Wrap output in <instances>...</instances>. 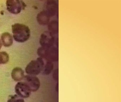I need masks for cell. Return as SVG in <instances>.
<instances>
[{
  "label": "cell",
  "mask_w": 121,
  "mask_h": 102,
  "mask_svg": "<svg viewBox=\"0 0 121 102\" xmlns=\"http://www.w3.org/2000/svg\"><path fill=\"white\" fill-rule=\"evenodd\" d=\"M14 39L17 42H25L29 40L30 35L29 28L26 25L16 23L12 25Z\"/></svg>",
  "instance_id": "cell-1"
},
{
  "label": "cell",
  "mask_w": 121,
  "mask_h": 102,
  "mask_svg": "<svg viewBox=\"0 0 121 102\" xmlns=\"http://www.w3.org/2000/svg\"><path fill=\"white\" fill-rule=\"evenodd\" d=\"M37 53L39 57L47 61L57 62L59 60V50L58 47L52 46L49 48L41 47L37 49Z\"/></svg>",
  "instance_id": "cell-2"
},
{
  "label": "cell",
  "mask_w": 121,
  "mask_h": 102,
  "mask_svg": "<svg viewBox=\"0 0 121 102\" xmlns=\"http://www.w3.org/2000/svg\"><path fill=\"white\" fill-rule=\"evenodd\" d=\"M43 59L39 57L36 60L31 61L25 68V71L28 75L36 76L41 73L44 66Z\"/></svg>",
  "instance_id": "cell-3"
},
{
  "label": "cell",
  "mask_w": 121,
  "mask_h": 102,
  "mask_svg": "<svg viewBox=\"0 0 121 102\" xmlns=\"http://www.w3.org/2000/svg\"><path fill=\"white\" fill-rule=\"evenodd\" d=\"M7 9L8 12L14 14H17L24 9L26 5L21 0H7L6 1Z\"/></svg>",
  "instance_id": "cell-4"
},
{
  "label": "cell",
  "mask_w": 121,
  "mask_h": 102,
  "mask_svg": "<svg viewBox=\"0 0 121 102\" xmlns=\"http://www.w3.org/2000/svg\"><path fill=\"white\" fill-rule=\"evenodd\" d=\"M15 89L17 95L22 98L29 97L31 92L29 87L24 81L18 82L15 85Z\"/></svg>",
  "instance_id": "cell-5"
},
{
  "label": "cell",
  "mask_w": 121,
  "mask_h": 102,
  "mask_svg": "<svg viewBox=\"0 0 121 102\" xmlns=\"http://www.w3.org/2000/svg\"><path fill=\"white\" fill-rule=\"evenodd\" d=\"M24 82L26 83L29 87L32 92L37 91L40 87V81L39 79L35 76L27 75L24 76Z\"/></svg>",
  "instance_id": "cell-6"
},
{
  "label": "cell",
  "mask_w": 121,
  "mask_h": 102,
  "mask_svg": "<svg viewBox=\"0 0 121 102\" xmlns=\"http://www.w3.org/2000/svg\"><path fill=\"white\" fill-rule=\"evenodd\" d=\"M55 39L53 35L49 31H45L40 37L39 43L41 47L49 48L53 46Z\"/></svg>",
  "instance_id": "cell-7"
},
{
  "label": "cell",
  "mask_w": 121,
  "mask_h": 102,
  "mask_svg": "<svg viewBox=\"0 0 121 102\" xmlns=\"http://www.w3.org/2000/svg\"><path fill=\"white\" fill-rule=\"evenodd\" d=\"M47 12L50 17H53L56 14H58V6L56 2L54 0H48L47 2Z\"/></svg>",
  "instance_id": "cell-8"
},
{
  "label": "cell",
  "mask_w": 121,
  "mask_h": 102,
  "mask_svg": "<svg viewBox=\"0 0 121 102\" xmlns=\"http://www.w3.org/2000/svg\"><path fill=\"white\" fill-rule=\"evenodd\" d=\"M50 17L47 12L44 10L38 13L37 16V20L39 24L45 25L49 23Z\"/></svg>",
  "instance_id": "cell-9"
},
{
  "label": "cell",
  "mask_w": 121,
  "mask_h": 102,
  "mask_svg": "<svg viewBox=\"0 0 121 102\" xmlns=\"http://www.w3.org/2000/svg\"><path fill=\"white\" fill-rule=\"evenodd\" d=\"M11 76L14 80L20 82L24 79L25 76L24 72L20 67H15L13 70Z\"/></svg>",
  "instance_id": "cell-10"
},
{
  "label": "cell",
  "mask_w": 121,
  "mask_h": 102,
  "mask_svg": "<svg viewBox=\"0 0 121 102\" xmlns=\"http://www.w3.org/2000/svg\"><path fill=\"white\" fill-rule=\"evenodd\" d=\"M1 40L4 46L9 47L12 45L13 41V37L10 33L5 32L1 36Z\"/></svg>",
  "instance_id": "cell-11"
},
{
  "label": "cell",
  "mask_w": 121,
  "mask_h": 102,
  "mask_svg": "<svg viewBox=\"0 0 121 102\" xmlns=\"http://www.w3.org/2000/svg\"><path fill=\"white\" fill-rule=\"evenodd\" d=\"M48 27L49 31L53 35L57 34L58 33L59 23L56 20H52L48 24Z\"/></svg>",
  "instance_id": "cell-12"
},
{
  "label": "cell",
  "mask_w": 121,
  "mask_h": 102,
  "mask_svg": "<svg viewBox=\"0 0 121 102\" xmlns=\"http://www.w3.org/2000/svg\"><path fill=\"white\" fill-rule=\"evenodd\" d=\"M54 68V64L53 62L47 61L44 64L41 73L43 75H48L51 73Z\"/></svg>",
  "instance_id": "cell-13"
},
{
  "label": "cell",
  "mask_w": 121,
  "mask_h": 102,
  "mask_svg": "<svg viewBox=\"0 0 121 102\" xmlns=\"http://www.w3.org/2000/svg\"><path fill=\"white\" fill-rule=\"evenodd\" d=\"M9 61V56L5 52H0V64L7 63Z\"/></svg>",
  "instance_id": "cell-14"
},
{
  "label": "cell",
  "mask_w": 121,
  "mask_h": 102,
  "mask_svg": "<svg viewBox=\"0 0 121 102\" xmlns=\"http://www.w3.org/2000/svg\"><path fill=\"white\" fill-rule=\"evenodd\" d=\"M7 102H25L22 98L17 95H10L9 96Z\"/></svg>",
  "instance_id": "cell-15"
},
{
  "label": "cell",
  "mask_w": 121,
  "mask_h": 102,
  "mask_svg": "<svg viewBox=\"0 0 121 102\" xmlns=\"http://www.w3.org/2000/svg\"><path fill=\"white\" fill-rule=\"evenodd\" d=\"M53 79L56 81L58 82L59 81V69H56L53 71L52 74Z\"/></svg>",
  "instance_id": "cell-16"
},
{
  "label": "cell",
  "mask_w": 121,
  "mask_h": 102,
  "mask_svg": "<svg viewBox=\"0 0 121 102\" xmlns=\"http://www.w3.org/2000/svg\"><path fill=\"white\" fill-rule=\"evenodd\" d=\"M56 90L57 93H59V83L58 82L56 86Z\"/></svg>",
  "instance_id": "cell-17"
},
{
  "label": "cell",
  "mask_w": 121,
  "mask_h": 102,
  "mask_svg": "<svg viewBox=\"0 0 121 102\" xmlns=\"http://www.w3.org/2000/svg\"><path fill=\"white\" fill-rule=\"evenodd\" d=\"M2 47V42H1L0 40V49H1V47Z\"/></svg>",
  "instance_id": "cell-18"
}]
</instances>
